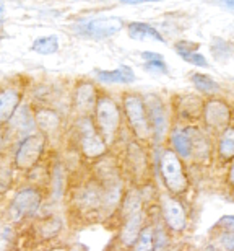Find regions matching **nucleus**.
Masks as SVG:
<instances>
[{
  "label": "nucleus",
  "mask_w": 234,
  "mask_h": 251,
  "mask_svg": "<svg viewBox=\"0 0 234 251\" xmlns=\"http://www.w3.org/2000/svg\"><path fill=\"white\" fill-rule=\"evenodd\" d=\"M119 126H121V111L117 103L106 95L98 97L96 108H94V127L106 145L116 140Z\"/></svg>",
  "instance_id": "f257e3e1"
},
{
  "label": "nucleus",
  "mask_w": 234,
  "mask_h": 251,
  "mask_svg": "<svg viewBox=\"0 0 234 251\" xmlns=\"http://www.w3.org/2000/svg\"><path fill=\"white\" fill-rule=\"evenodd\" d=\"M159 172H161L163 181L166 184L168 191L174 196L184 194L189 189V178L184 170L181 158L172 152L171 149H166L159 158Z\"/></svg>",
  "instance_id": "f03ea898"
},
{
  "label": "nucleus",
  "mask_w": 234,
  "mask_h": 251,
  "mask_svg": "<svg viewBox=\"0 0 234 251\" xmlns=\"http://www.w3.org/2000/svg\"><path fill=\"white\" fill-rule=\"evenodd\" d=\"M124 109H126L127 121L130 124L132 132L137 139L147 140L151 137V126L148 121V113L145 106V100L140 95L127 93L124 97Z\"/></svg>",
  "instance_id": "7ed1b4c3"
},
{
  "label": "nucleus",
  "mask_w": 234,
  "mask_h": 251,
  "mask_svg": "<svg viewBox=\"0 0 234 251\" xmlns=\"http://www.w3.org/2000/svg\"><path fill=\"white\" fill-rule=\"evenodd\" d=\"M77 132H78L80 147H82V152L86 158H98L106 153L107 145L101 139V135L98 134L93 119L89 116L78 118Z\"/></svg>",
  "instance_id": "20e7f679"
},
{
  "label": "nucleus",
  "mask_w": 234,
  "mask_h": 251,
  "mask_svg": "<svg viewBox=\"0 0 234 251\" xmlns=\"http://www.w3.org/2000/svg\"><path fill=\"white\" fill-rule=\"evenodd\" d=\"M46 149V135L41 132H33L23 137L17 152H15V167L20 170H31L44 153Z\"/></svg>",
  "instance_id": "39448f33"
},
{
  "label": "nucleus",
  "mask_w": 234,
  "mask_h": 251,
  "mask_svg": "<svg viewBox=\"0 0 234 251\" xmlns=\"http://www.w3.org/2000/svg\"><path fill=\"white\" fill-rule=\"evenodd\" d=\"M122 28L124 22L119 17H104L78 23L75 26V33L89 39H106L119 33Z\"/></svg>",
  "instance_id": "423d86ee"
},
{
  "label": "nucleus",
  "mask_w": 234,
  "mask_h": 251,
  "mask_svg": "<svg viewBox=\"0 0 234 251\" xmlns=\"http://www.w3.org/2000/svg\"><path fill=\"white\" fill-rule=\"evenodd\" d=\"M41 202H43L41 191L33 186L21 188L13 196L12 205H10V217L13 220L31 217V215L38 214L39 207H41Z\"/></svg>",
  "instance_id": "0eeeda50"
},
{
  "label": "nucleus",
  "mask_w": 234,
  "mask_h": 251,
  "mask_svg": "<svg viewBox=\"0 0 234 251\" xmlns=\"http://www.w3.org/2000/svg\"><path fill=\"white\" fill-rule=\"evenodd\" d=\"M147 113H148V121L151 126V135H155V140L158 144H161L168 135L169 129V119L166 113V106L159 100L156 95H151L150 98L145 101Z\"/></svg>",
  "instance_id": "6e6552de"
},
{
  "label": "nucleus",
  "mask_w": 234,
  "mask_h": 251,
  "mask_svg": "<svg viewBox=\"0 0 234 251\" xmlns=\"http://www.w3.org/2000/svg\"><path fill=\"white\" fill-rule=\"evenodd\" d=\"M203 119L213 130H225L231 127V109L223 100L213 98L203 104Z\"/></svg>",
  "instance_id": "1a4fd4ad"
},
{
  "label": "nucleus",
  "mask_w": 234,
  "mask_h": 251,
  "mask_svg": "<svg viewBox=\"0 0 234 251\" xmlns=\"http://www.w3.org/2000/svg\"><path fill=\"white\" fill-rule=\"evenodd\" d=\"M103 198L104 191L99 183H88L77 193L75 205L83 214H98L103 210Z\"/></svg>",
  "instance_id": "9d476101"
},
{
  "label": "nucleus",
  "mask_w": 234,
  "mask_h": 251,
  "mask_svg": "<svg viewBox=\"0 0 234 251\" xmlns=\"http://www.w3.org/2000/svg\"><path fill=\"white\" fill-rule=\"evenodd\" d=\"M163 217L166 222L168 228L172 232H184L187 227V212L181 204V201L171 196L163 198Z\"/></svg>",
  "instance_id": "9b49d317"
},
{
  "label": "nucleus",
  "mask_w": 234,
  "mask_h": 251,
  "mask_svg": "<svg viewBox=\"0 0 234 251\" xmlns=\"http://www.w3.org/2000/svg\"><path fill=\"white\" fill-rule=\"evenodd\" d=\"M98 101V92L91 82H80L73 95V108L82 116H91Z\"/></svg>",
  "instance_id": "f8f14e48"
},
{
  "label": "nucleus",
  "mask_w": 234,
  "mask_h": 251,
  "mask_svg": "<svg viewBox=\"0 0 234 251\" xmlns=\"http://www.w3.org/2000/svg\"><path fill=\"white\" fill-rule=\"evenodd\" d=\"M143 220H145V212L143 210H138L135 214H130L127 217H124V225L121 228V233H119V242H121L124 247H132L135 243L137 237L140 235L142 228H143Z\"/></svg>",
  "instance_id": "ddd939ff"
},
{
  "label": "nucleus",
  "mask_w": 234,
  "mask_h": 251,
  "mask_svg": "<svg viewBox=\"0 0 234 251\" xmlns=\"http://www.w3.org/2000/svg\"><path fill=\"white\" fill-rule=\"evenodd\" d=\"M20 103H21V93L17 88L8 87L0 90V126L7 124L12 119Z\"/></svg>",
  "instance_id": "4468645a"
},
{
  "label": "nucleus",
  "mask_w": 234,
  "mask_h": 251,
  "mask_svg": "<svg viewBox=\"0 0 234 251\" xmlns=\"http://www.w3.org/2000/svg\"><path fill=\"white\" fill-rule=\"evenodd\" d=\"M10 129L13 130L17 135H29V132L36 127L34 124V114L31 113L28 104H23V106H18V109L15 111V114L12 116V119L8 121Z\"/></svg>",
  "instance_id": "2eb2a0df"
},
{
  "label": "nucleus",
  "mask_w": 234,
  "mask_h": 251,
  "mask_svg": "<svg viewBox=\"0 0 234 251\" xmlns=\"http://www.w3.org/2000/svg\"><path fill=\"white\" fill-rule=\"evenodd\" d=\"M96 77L103 83H133L135 82V74L130 67H119L114 70H98Z\"/></svg>",
  "instance_id": "dca6fc26"
},
{
  "label": "nucleus",
  "mask_w": 234,
  "mask_h": 251,
  "mask_svg": "<svg viewBox=\"0 0 234 251\" xmlns=\"http://www.w3.org/2000/svg\"><path fill=\"white\" fill-rule=\"evenodd\" d=\"M174 49H176V52L186 62L197 65V67H208L207 57H203L202 54L197 51L198 44H195V43H187V41H179L176 46H174Z\"/></svg>",
  "instance_id": "f3484780"
},
{
  "label": "nucleus",
  "mask_w": 234,
  "mask_h": 251,
  "mask_svg": "<svg viewBox=\"0 0 234 251\" xmlns=\"http://www.w3.org/2000/svg\"><path fill=\"white\" fill-rule=\"evenodd\" d=\"M34 124H36V127L41 129V134H52L61 127V118L54 109H39L34 114Z\"/></svg>",
  "instance_id": "a211bd4d"
},
{
  "label": "nucleus",
  "mask_w": 234,
  "mask_h": 251,
  "mask_svg": "<svg viewBox=\"0 0 234 251\" xmlns=\"http://www.w3.org/2000/svg\"><path fill=\"white\" fill-rule=\"evenodd\" d=\"M128 36L135 41H145V39H153V41L163 43L164 38L159 34L158 29L150 26L148 23H140V22H133L127 26Z\"/></svg>",
  "instance_id": "6ab92c4d"
},
{
  "label": "nucleus",
  "mask_w": 234,
  "mask_h": 251,
  "mask_svg": "<svg viewBox=\"0 0 234 251\" xmlns=\"http://www.w3.org/2000/svg\"><path fill=\"white\" fill-rule=\"evenodd\" d=\"M171 145L172 152L179 158H189L191 157V137H189L187 129L176 127L171 132Z\"/></svg>",
  "instance_id": "aec40b11"
},
{
  "label": "nucleus",
  "mask_w": 234,
  "mask_h": 251,
  "mask_svg": "<svg viewBox=\"0 0 234 251\" xmlns=\"http://www.w3.org/2000/svg\"><path fill=\"white\" fill-rule=\"evenodd\" d=\"M143 147L140 145H130V150H128V165H130L132 172H133V176H138V178H143L147 175V167H148V160H147V155L145 152L142 150Z\"/></svg>",
  "instance_id": "412c9836"
},
{
  "label": "nucleus",
  "mask_w": 234,
  "mask_h": 251,
  "mask_svg": "<svg viewBox=\"0 0 234 251\" xmlns=\"http://www.w3.org/2000/svg\"><path fill=\"white\" fill-rule=\"evenodd\" d=\"M62 230V220L59 217H47L36 225V233L43 240L56 238Z\"/></svg>",
  "instance_id": "4be33fe9"
},
{
  "label": "nucleus",
  "mask_w": 234,
  "mask_h": 251,
  "mask_svg": "<svg viewBox=\"0 0 234 251\" xmlns=\"http://www.w3.org/2000/svg\"><path fill=\"white\" fill-rule=\"evenodd\" d=\"M142 59L145 61L143 67H145L147 72H153V74H168L169 72L168 64L164 62V57L161 54L145 51V52H142Z\"/></svg>",
  "instance_id": "5701e85b"
},
{
  "label": "nucleus",
  "mask_w": 234,
  "mask_h": 251,
  "mask_svg": "<svg viewBox=\"0 0 234 251\" xmlns=\"http://www.w3.org/2000/svg\"><path fill=\"white\" fill-rule=\"evenodd\" d=\"M155 228L147 225L142 228L140 235L137 237L135 243L132 245V251H155Z\"/></svg>",
  "instance_id": "b1692460"
},
{
  "label": "nucleus",
  "mask_w": 234,
  "mask_h": 251,
  "mask_svg": "<svg viewBox=\"0 0 234 251\" xmlns=\"http://www.w3.org/2000/svg\"><path fill=\"white\" fill-rule=\"evenodd\" d=\"M13 184V165L12 160L0 155V194H5Z\"/></svg>",
  "instance_id": "393cba45"
},
{
  "label": "nucleus",
  "mask_w": 234,
  "mask_h": 251,
  "mask_svg": "<svg viewBox=\"0 0 234 251\" xmlns=\"http://www.w3.org/2000/svg\"><path fill=\"white\" fill-rule=\"evenodd\" d=\"M31 49L34 52L41 54V56H51V54H56L59 51V38L57 36H43L38 38L36 41L33 43Z\"/></svg>",
  "instance_id": "a878e982"
},
{
  "label": "nucleus",
  "mask_w": 234,
  "mask_h": 251,
  "mask_svg": "<svg viewBox=\"0 0 234 251\" xmlns=\"http://www.w3.org/2000/svg\"><path fill=\"white\" fill-rule=\"evenodd\" d=\"M192 82H193V85H195V88L198 90V92H202V93L215 95V93L220 92V85L205 74H198V72L193 74Z\"/></svg>",
  "instance_id": "bb28decb"
},
{
  "label": "nucleus",
  "mask_w": 234,
  "mask_h": 251,
  "mask_svg": "<svg viewBox=\"0 0 234 251\" xmlns=\"http://www.w3.org/2000/svg\"><path fill=\"white\" fill-rule=\"evenodd\" d=\"M234 130L233 127H228L223 130L221 134V139H220V155L225 162H230L233 158V153H234Z\"/></svg>",
  "instance_id": "cd10ccee"
},
{
  "label": "nucleus",
  "mask_w": 234,
  "mask_h": 251,
  "mask_svg": "<svg viewBox=\"0 0 234 251\" xmlns=\"http://www.w3.org/2000/svg\"><path fill=\"white\" fill-rule=\"evenodd\" d=\"M216 44H213V48H220V51L215 52V56L220 59V57H230L231 56V46L228 43H225L223 39H213Z\"/></svg>",
  "instance_id": "c85d7f7f"
},
{
  "label": "nucleus",
  "mask_w": 234,
  "mask_h": 251,
  "mask_svg": "<svg viewBox=\"0 0 234 251\" xmlns=\"http://www.w3.org/2000/svg\"><path fill=\"white\" fill-rule=\"evenodd\" d=\"M221 243L225 245L226 251H233V233H231V230H228V232L221 237Z\"/></svg>",
  "instance_id": "c756f323"
},
{
  "label": "nucleus",
  "mask_w": 234,
  "mask_h": 251,
  "mask_svg": "<svg viewBox=\"0 0 234 251\" xmlns=\"http://www.w3.org/2000/svg\"><path fill=\"white\" fill-rule=\"evenodd\" d=\"M3 10H5V7H3V3L0 2V22H2V17H3Z\"/></svg>",
  "instance_id": "7c9ffc66"
},
{
  "label": "nucleus",
  "mask_w": 234,
  "mask_h": 251,
  "mask_svg": "<svg viewBox=\"0 0 234 251\" xmlns=\"http://www.w3.org/2000/svg\"><path fill=\"white\" fill-rule=\"evenodd\" d=\"M49 251H67L65 248H52V250H49Z\"/></svg>",
  "instance_id": "2f4dec72"
},
{
  "label": "nucleus",
  "mask_w": 234,
  "mask_h": 251,
  "mask_svg": "<svg viewBox=\"0 0 234 251\" xmlns=\"http://www.w3.org/2000/svg\"><path fill=\"white\" fill-rule=\"evenodd\" d=\"M73 251H75V250H73Z\"/></svg>",
  "instance_id": "473e14b6"
}]
</instances>
